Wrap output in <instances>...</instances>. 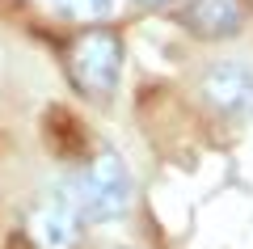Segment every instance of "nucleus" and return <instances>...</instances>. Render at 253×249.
Listing matches in <instances>:
<instances>
[{"instance_id": "6e6552de", "label": "nucleus", "mask_w": 253, "mask_h": 249, "mask_svg": "<svg viewBox=\"0 0 253 249\" xmlns=\"http://www.w3.org/2000/svg\"><path fill=\"white\" fill-rule=\"evenodd\" d=\"M118 249H135V245H118Z\"/></svg>"}, {"instance_id": "f03ea898", "label": "nucleus", "mask_w": 253, "mask_h": 249, "mask_svg": "<svg viewBox=\"0 0 253 249\" xmlns=\"http://www.w3.org/2000/svg\"><path fill=\"white\" fill-rule=\"evenodd\" d=\"M68 72H72L76 89L93 98H110L123 76V43L110 30H89L72 43L68 51Z\"/></svg>"}, {"instance_id": "423d86ee", "label": "nucleus", "mask_w": 253, "mask_h": 249, "mask_svg": "<svg viewBox=\"0 0 253 249\" xmlns=\"http://www.w3.org/2000/svg\"><path fill=\"white\" fill-rule=\"evenodd\" d=\"M51 9L59 13L63 21H81V26H89V21H106L110 13L118 9V0H51Z\"/></svg>"}, {"instance_id": "7ed1b4c3", "label": "nucleus", "mask_w": 253, "mask_h": 249, "mask_svg": "<svg viewBox=\"0 0 253 249\" xmlns=\"http://www.w3.org/2000/svg\"><path fill=\"white\" fill-rule=\"evenodd\" d=\"M199 98L224 118L253 114V68L232 63V59L211 63V68L203 72V80H199Z\"/></svg>"}, {"instance_id": "20e7f679", "label": "nucleus", "mask_w": 253, "mask_h": 249, "mask_svg": "<svg viewBox=\"0 0 253 249\" xmlns=\"http://www.w3.org/2000/svg\"><path fill=\"white\" fill-rule=\"evenodd\" d=\"M30 237L42 249H72L81 241V203L68 190H55L30 211Z\"/></svg>"}, {"instance_id": "0eeeda50", "label": "nucleus", "mask_w": 253, "mask_h": 249, "mask_svg": "<svg viewBox=\"0 0 253 249\" xmlns=\"http://www.w3.org/2000/svg\"><path fill=\"white\" fill-rule=\"evenodd\" d=\"M135 4H144V9H165L169 0H135Z\"/></svg>"}, {"instance_id": "39448f33", "label": "nucleus", "mask_w": 253, "mask_h": 249, "mask_svg": "<svg viewBox=\"0 0 253 249\" xmlns=\"http://www.w3.org/2000/svg\"><path fill=\"white\" fill-rule=\"evenodd\" d=\"M181 21L199 38H232L245 26V9H241V0H194L181 13Z\"/></svg>"}, {"instance_id": "f257e3e1", "label": "nucleus", "mask_w": 253, "mask_h": 249, "mask_svg": "<svg viewBox=\"0 0 253 249\" xmlns=\"http://www.w3.org/2000/svg\"><path fill=\"white\" fill-rule=\"evenodd\" d=\"M131 169L123 165L114 148H97V156L89 160V169L81 178V220L93 224H110V220H123L126 207H131Z\"/></svg>"}]
</instances>
